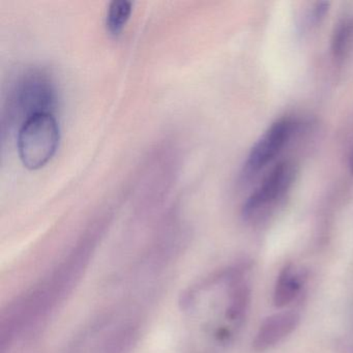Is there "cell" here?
<instances>
[{
    "mask_svg": "<svg viewBox=\"0 0 353 353\" xmlns=\"http://www.w3.org/2000/svg\"><path fill=\"white\" fill-rule=\"evenodd\" d=\"M61 129L54 113L34 115L18 129L17 148L26 168L39 170L57 154Z\"/></svg>",
    "mask_w": 353,
    "mask_h": 353,
    "instance_id": "cell-2",
    "label": "cell"
},
{
    "mask_svg": "<svg viewBox=\"0 0 353 353\" xmlns=\"http://www.w3.org/2000/svg\"><path fill=\"white\" fill-rule=\"evenodd\" d=\"M353 40V18L343 19L334 30L332 39V54L336 59H343L350 48Z\"/></svg>",
    "mask_w": 353,
    "mask_h": 353,
    "instance_id": "cell-8",
    "label": "cell"
},
{
    "mask_svg": "<svg viewBox=\"0 0 353 353\" xmlns=\"http://www.w3.org/2000/svg\"><path fill=\"white\" fill-rule=\"evenodd\" d=\"M294 165L283 161L274 167L261 185L248 198L243 206V216L248 221H257L268 208L284 197L294 181Z\"/></svg>",
    "mask_w": 353,
    "mask_h": 353,
    "instance_id": "cell-3",
    "label": "cell"
},
{
    "mask_svg": "<svg viewBox=\"0 0 353 353\" xmlns=\"http://www.w3.org/2000/svg\"><path fill=\"white\" fill-rule=\"evenodd\" d=\"M133 6L129 0H114L109 5L105 26L107 32L113 38H119L123 34L131 18Z\"/></svg>",
    "mask_w": 353,
    "mask_h": 353,
    "instance_id": "cell-7",
    "label": "cell"
},
{
    "mask_svg": "<svg viewBox=\"0 0 353 353\" xmlns=\"http://www.w3.org/2000/svg\"><path fill=\"white\" fill-rule=\"evenodd\" d=\"M349 166H350L351 173H353V154H352V156H351L350 163H349Z\"/></svg>",
    "mask_w": 353,
    "mask_h": 353,
    "instance_id": "cell-10",
    "label": "cell"
},
{
    "mask_svg": "<svg viewBox=\"0 0 353 353\" xmlns=\"http://www.w3.org/2000/svg\"><path fill=\"white\" fill-rule=\"evenodd\" d=\"M59 102L57 83L51 74L40 68L26 70L12 85L3 109V130L42 113H54Z\"/></svg>",
    "mask_w": 353,
    "mask_h": 353,
    "instance_id": "cell-1",
    "label": "cell"
},
{
    "mask_svg": "<svg viewBox=\"0 0 353 353\" xmlns=\"http://www.w3.org/2000/svg\"><path fill=\"white\" fill-rule=\"evenodd\" d=\"M295 129L290 119H281L272 123L253 146L245 164V176L257 174L279 156Z\"/></svg>",
    "mask_w": 353,
    "mask_h": 353,
    "instance_id": "cell-4",
    "label": "cell"
},
{
    "mask_svg": "<svg viewBox=\"0 0 353 353\" xmlns=\"http://www.w3.org/2000/svg\"><path fill=\"white\" fill-rule=\"evenodd\" d=\"M299 321V316L290 311L274 314L266 318L256 334L254 348L257 351H264L274 346L294 330Z\"/></svg>",
    "mask_w": 353,
    "mask_h": 353,
    "instance_id": "cell-5",
    "label": "cell"
},
{
    "mask_svg": "<svg viewBox=\"0 0 353 353\" xmlns=\"http://www.w3.org/2000/svg\"><path fill=\"white\" fill-rule=\"evenodd\" d=\"M301 288V279L295 272L294 266L288 264L280 272L274 292V303L282 307L294 299Z\"/></svg>",
    "mask_w": 353,
    "mask_h": 353,
    "instance_id": "cell-6",
    "label": "cell"
},
{
    "mask_svg": "<svg viewBox=\"0 0 353 353\" xmlns=\"http://www.w3.org/2000/svg\"><path fill=\"white\" fill-rule=\"evenodd\" d=\"M137 336L135 327L129 326L121 330L109 343L106 353H125L130 350Z\"/></svg>",
    "mask_w": 353,
    "mask_h": 353,
    "instance_id": "cell-9",
    "label": "cell"
}]
</instances>
